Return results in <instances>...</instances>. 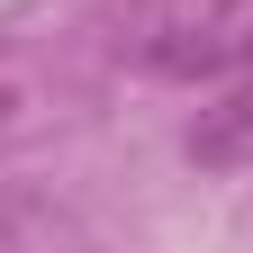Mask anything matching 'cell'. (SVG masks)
<instances>
[{
	"mask_svg": "<svg viewBox=\"0 0 253 253\" xmlns=\"http://www.w3.org/2000/svg\"><path fill=\"white\" fill-rule=\"evenodd\" d=\"M154 73H253V0H172L136 45Z\"/></svg>",
	"mask_w": 253,
	"mask_h": 253,
	"instance_id": "obj_1",
	"label": "cell"
},
{
	"mask_svg": "<svg viewBox=\"0 0 253 253\" xmlns=\"http://www.w3.org/2000/svg\"><path fill=\"white\" fill-rule=\"evenodd\" d=\"M190 163H208V172H253V73L190 126Z\"/></svg>",
	"mask_w": 253,
	"mask_h": 253,
	"instance_id": "obj_2",
	"label": "cell"
},
{
	"mask_svg": "<svg viewBox=\"0 0 253 253\" xmlns=\"http://www.w3.org/2000/svg\"><path fill=\"white\" fill-rule=\"evenodd\" d=\"M9 118H18V90H0V136H9Z\"/></svg>",
	"mask_w": 253,
	"mask_h": 253,
	"instance_id": "obj_3",
	"label": "cell"
}]
</instances>
